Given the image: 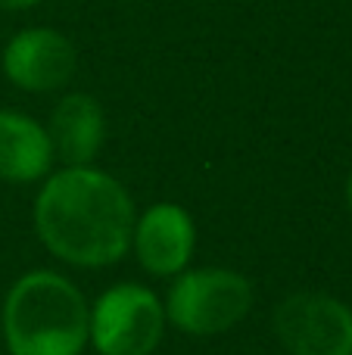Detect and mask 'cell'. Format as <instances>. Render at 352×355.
I'll use <instances>...</instances> for the list:
<instances>
[{
	"label": "cell",
	"mask_w": 352,
	"mask_h": 355,
	"mask_svg": "<svg viewBox=\"0 0 352 355\" xmlns=\"http://www.w3.org/2000/svg\"><path fill=\"white\" fill-rule=\"evenodd\" d=\"M166 331V306L150 287L116 284L91 309V343L100 355H150Z\"/></svg>",
	"instance_id": "277c9868"
},
{
	"label": "cell",
	"mask_w": 352,
	"mask_h": 355,
	"mask_svg": "<svg viewBox=\"0 0 352 355\" xmlns=\"http://www.w3.org/2000/svg\"><path fill=\"white\" fill-rule=\"evenodd\" d=\"M253 309V284L240 271L197 268L178 275L166 300V321L191 337L231 331Z\"/></svg>",
	"instance_id": "3957f363"
},
{
	"label": "cell",
	"mask_w": 352,
	"mask_h": 355,
	"mask_svg": "<svg viewBox=\"0 0 352 355\" xmlns=\"http://www.w3.org/2000/svg\"><path fill=\"white\" fill-rule=\"evenodd\" d=\"M75 47L66 35L53 28L19 31L3 50V72L22 91H56L75 72Z\"/></svg>",
	"instance_id": "8992f818"
},
{
	"label": "cell",
	"mask_w": 352,
	"mask_h": 355,
	"mask_svg": "<svg viewBox=\"0 0 352 355\" xmlns=\"http://www.w3.org/2000/svg\"><path fill=\"white\" fill-rule=\"evenodd\" d=\"M134 202L112 175L69 166L44 184L35 202V227L56 259L78 268H103L128 252Z\"/></svg>",
	"instance_id": "6da1fadb"
},
{
	"label": "cell",
	"mask_w": 352,
	"mask_h": 355,
	"mask_svg": "<svg viewBox=\"0 0 352 355\" xmlns=\"http://www.w3.org/2000/svg\"><path fill=\"white\" fill-rule=\"evenodd\" d=\"M346 200H349V209H352V175H349V181H346Z\"/></svg>",
	"instance_id": "8fae6325"
},
{
	"label": "cell",
	"mask_w": 352,
	"mask_h": 355,
	"mask_svg": "<svg viewBox=\"0 0 352 355\" xmlns=\"http://www.w3.org/2000/svg\"><path fill=\"white\" fill-rule=\"evenodd\" d=\"M91 337V309L81 290L56 271H28L3 300L10 355H81Z\"/></svg>",
	"instance_id": "7a4b0ae2"
},
{
	"label": "cell",
	"mask_w": 352,
	"mask_h": 355,
	"mask_svg": "<svg viewBox=\"0 0 352 355\" xmlns=\"http://www.w3.org/2000/svg\"><path fill=\"white\" fill-rule=\"evenodd\" d=\"M50 135L22 112L0 110V178L12 184L37 181L50 172Z\"/></svg>",
	"instance_id": "9c48e42d"
},
{
	"label": "cell",
	"mask_w": 352,
	"mask_h": 355,
	"mask_svg": "<svg viewBox=\"0 0 352 355\" xmlns=\"http://www.w3.org/2000/svg\"><path fill=\"white\" fill-rule=\"evenodd\" d=\"M131 246L143 271L156 277H172L191 262L197 246V227L187 209L175 202H156L134 221Z\"/></svg>",
	"instance_id": "52a82bcc"
},
{
	"label": "cell",
	"mask_w": 352,
	"mask_h": 355,
	"mask_svg": "<svg viewBox=\"0 0 352 355\" xmlns=\"http://www.w3.org/2000/svg\"><path fill=\"white\" fill-rule=\"evenodd\" d=\"M37 0H0V6H6V10H25V6H35Z\"/></svg>",
	"instance_id": "30bf717a"
},
{
	"label": "cell",
	"mask_w": 352,
	"mask_h": 355,
	"mask_svg": "<svg viewBox=\"0 0 352 355\" xmlns=\"http://www.w3.org/2000/svg\"><path fill=\"white\" fill-rule=\"evenodd\" d=\"M47 135L53 144V153L66 166H87L97 156L106 135L103 110L87 94H69L56 103Z\"/></svg>",
	"instance_id": "ba28073f"
},
{
	"label": "cell",
	"mask_w": 352,
	"mask_h": 355,
	"mask_svg": "<svg viewBox=\"0 0 352 355\" xmlns=\"http://www.w3.org/2000/svg\"><path fill=\"white\" fill-rule=\"evenodd\" d=\"M274 334L290 355H352V309L324 293H293L274 312Z\"/></svg>",
	"instance_id": "5b68a950"
}]
</instances>
